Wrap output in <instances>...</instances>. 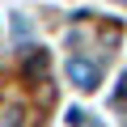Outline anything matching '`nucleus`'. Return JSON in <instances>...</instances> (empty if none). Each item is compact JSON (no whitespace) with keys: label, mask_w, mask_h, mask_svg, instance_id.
Wrapping results in <instances>:
<instances>
[{"label":"nucleus","mask_w":127,"mask_h":127,"mask_svg":"<svg viewBox=\"0 0 127 127\" xmlns=\"http://www.w3.org/2000/svg\"><path fill=\"white\" fill-rule=\"evenodd\" d=\"M68 72H72V81H76L81 89H93V85H97V68H89L85 59H72V64H68Z\"/></svg>","instance_id":"nucleus-1"}]
</instances>
